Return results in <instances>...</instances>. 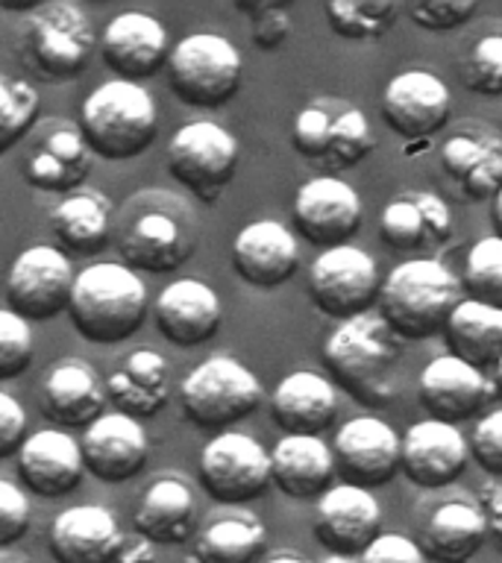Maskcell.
I'll return each instance as SVG.
<instances>
[{
  "instance_id": "cell-3",
  "label": "cell",
  "mask_w": 502,
  "mask_h": 563,
  "mask_svg": "<svg viewBox=\"0 0 502 563\" xmlns=\"http://www.w3.org/2000/svg\"><path fill=\"white\" fill-rule=\"evenodd\" d=\"M153 302L139 273L121 262L88 264L77 273L70 297V325L74 332L97 346H114L139 332Z\"/></svg>"
},
{
  "instance_id": "cell-44",
  "label": "cell",
  "mask_w": 502,
  "mask_h": 563,
  "mask_svg": "<svg viewBox=\"0 0 502 563\" xmlns=\"http://www.w3.org/2000/svg\"><path fill=\"white\" fill-rule=\"evenodd\" d=\"M238 12L250 15V42L259 51H276L288 42L291 35V15L288 3H271V0H259V3H236Z\"/></svg>"
},
{
  "instance_id": "cell-29",
  "label": "cell",
  "mask_w": 502,
  "mask_h": 563,
  "mask_svg": "<svg viewBox=\"0 0 502 563\" xmlns=\"http://www.w3.org/2000/svg\"><path fill=\"white\" fill-rule=\"evenodd\" d=\"M379 238L394 253H426L452 238V211L432 191H403L379 214Z\"/></svg>"
},
{
  "instance_id": "cell-22",
  "label": "cell",
  "mask_w": 502,
  "mask_h": 563,
  "mask_svg": "<svg viewBox=\"0 0 502 563\" xmlns=\"http://www.w3.org/2000/svg\"><path fill=\"white\" fill-rule=\"evenodd\" d=\"M150 314H153L159 334L183 350L211 341L223 323V306H220L218 290L206 282L192 279V276L171 282L159 290Z\"/></svg>"
},
{
  "instance_id": "cell-28",
  "label": "cell",
  "mask_w": 502,
  "mask_h": 563,
  "mask_svg": "<svg viewBox=\"0 0 502 563\" xmlns=\"http://www.w3.org/2000/svg\"><path fill=\"white\" fill-rule=\"evenodd\" d=\"M15 466L24 490L42 496V499L68 496L77 490L86 475L79 440H74L62 429L33 431L24 449L18 452Z\"/></svg>"
},
{
  "instance_id": "cell-51",
  "label": "cell",
  "mask_w": 502,
  "mask_h": 563,
  "mask_svg": "<svg viewBox=\"0 0 502 563\" xmlns=\"http://www.w3.org/2000/svg\"><path fill=\"white\" fill-rule=\"evenodd\" d=\"M264 563H315V561L299 558V554H294V552H282V554H273V558H268Z\"/></svg>"
},
{
  "instance_id": "cell-19",
  "label": "cell",
  "mask_w": 502,
  "mask_h": 563,
  "mask_svg": "<svg viewBox=\"0 0 502 563\" xmlns=\"http://www.w3.org/2000/svg\"><path fill=\"white\" fill-rule=\"evenodd\" d=\"M493 396H496L493 378L449 352L432 358L417 378V399L426 411V420L449 422V426L479 417Z\"/></svg>"
},
{
  "instance_id": "cell-15",
  "label": "cell",
  "mask_w": 502,
  "mask_h": 563,
  "mask_svg": "<svg viewBox=\"0 0 502 563\" xmlns=\"http://www.w3.org/2000/svg\"><path fill=\"white\" fill-rule=\"evenodd\" d=\"M332 455L343 484L376 490L403 470V440L379 417H352L335 431Z\"/></svg>"
},
{
  "instance_id": "cell-45",
  "label": "cell",
  "mask_w": 502,
  "mask_h": 563,
  "mask_svg": "<svg viewBox=\"0 0 502 563\" xmlns=\"http://www.w3.org/2000/svg\"><path fill=\"white\" fill-rule=\"evenodd\" d=\"M30 522H33V508H30L24 487L3 478L0 482V549L3 552L15 549L30 531Z\"/></svg>"
},
{
  "instance_id": "cell-42",
  "label": "cell",
  "mask_w": 502,
  "mask_h": 563,
  "mask_svg": "<svg viewBox=\"0 0 502 563\" xmlns=\"http://www.w3.org/2000/svg\"><path fill=\"white\" fill-rule=\"evenodd\" d=\"M458 79L470 95L502 97V33L476 38L458 65Z\"/></svg>"
},
{
  "instance_id": "cell-7",
  "label": "cell",
  "mask_w": 502,
  "mask_h": 563,
  "mask_svg": "<svg viewBox=\"0 0 502 563\" xmlns=\"http://www.w3.org/2000/svg\"><path fill=\"white\" fill-rule=\"evenodd\" d=\"M262 402L259 376L232 355H211L179 382V408L185 420L194 429L209 431L211 438L253 417Z\"/></svg>"
},
{
  "instance_id": "cell-30",
  "label": "cell",
  "mask_w": 502,
  "mask_h": 563,
  "mask_svg": "<svg viewBox=\"0 0 502 563\" xmlns=\"http://www.w3.org/2000/svg\"><path fill=\"white\" fill-rule=\"evenodd\" d=\"M268 405L285 434L320 438L338 420V387L315 369H294L273 387Z\"/></svg>"
},
{
  "instance_id": "cell-36",
  "label": "cell",
  "mask_w": 502,
  "mask_h": 563,
  "mask_svg": "<svg viewBox=\"0 0 502 563\" xmlns=\"http://www.w3.org/2000/svg\"><path fill=\"white\" fill-rule=\"evenodd\" d=\"M449 355L473 364L476 369H496L502 361V311L465 299L449 320Z\"/></svg>"
},
{
  "instance_id": "cell-41",
  "label": "cell",
  "mask_w": 502,
  "mask_h": 563,
  "mask_svg": "<svg viewBox=\"0 0 502 563\" xmlns=\"http://www.w3.org/2000/svg\"><path fill=\"white\" fill-rule=\"evenodd\" d=\"M341 100H315L303 106L291 123V144L308 162H326L332 144L335 118L341 112Z\"/></svg>"
},
{
  "instance_id": "cell-46",
  "label": "cell",
  "mask_w": 502,
  "mask_h": 563,
  "mask_svg": "<svg viewBox=\"0 0 502 563\" xmlns=\"http://www.w3.org/2000/svg\"><path fill=\"white\" fill-rule=\"evenodd\" d=\"M479 12L476 0H435V3H408L405 15L412 18L414 24L429 33H449L465 26L470 18Z\"/></svg>"
},
{
  "instance_id": "cell-35",
  "label": "cell",
  "mask_w": 502,
  "mask_h": 563,
  "mask_svg": "<svg viewBox=\"0 0 502 563\" xmlns=\"http://www.w3.org/2000/svg\"><path fill=\"white\" fill-rule=\"evenodd\" d=\"M264 552L268 531L247 510L211 519L194 540V563H259Z\"/></svg>"
},
{
  "instance_id": "cell-25",
  "label": "cell",
  "mask_w": 502,
  "mask_h": 563,
  "mask_svg": "<svg viewBox=\"0 0 502 563\" xmlns=\"http://www.w3.org/2000/svg\"><path fill=\"white\" fill-rule=\"evenodd\" d=\"M53 563H121L127 540L103 505H74L51 522L47 534Z\"/></svg>"
},
{
  "instance_id": "cell-23",
  "label": "cell",
  "mask_w": 502,
  "mask_h": 563,
  "mask_svg": "<svg viewBox=\"0 0 502 563\" xmlns=\"http://www.w3.org/2000/svg\"><path fill=\"white\" fill-rule=\"evenodd\" d=\"M86 473L103 484H123L144 473L150 457V440L144 422L127 413H103L79 438Z\"/></svg>"
},
{
  "instance_id": "cell-18",
  "label": "cell",
  "mask_w": 502,
  "mask_h": 563,
  "mask_svg": "<svg viewBox=\"0 0 502 563\" xmlns=\"http://www.w3.org/2000/svg\"><path fill=\"white\" fill-rule=\"evenodd\" d=\"M382 121L405 141H426L452 118V95L432 70H403L382 91Z\"/></svg>"
},
{
  "instance_id": "cell-16",
  "label": "cell",
  "mask_w": 502,
  "mask_h": 563,
  "mask_svg": "<svg viewBox=\"0 0 502 563\" xmlns=\"http://www.w3.org/2000/svg\"><path fill=\"white\" fill-rule=\"evenodd\" d=\"M438 165L461 200H496L502 191V135L482 123H461L438 147Z\"/></svg>"
},
{
  "instance_id": "cell-56",
  "label": "cell",
  "mask_w": 502,
  "mask_h": 563,
  "mask_svg": "<svg viewBox=\"0 0 502 563\" xmlns=\"http://www.w3.org/2000/svg\"><path fill=\"white\" fill-rule=\"evenodd\" d=\"M192 563H194V561H192Z\"/></svg>"
},
{
  "instance_id": "cell-26",
  "label": "cell",
  "mask_w": 502,
  "mask_h": 563,
  "mask_svg": "<svg viewBox=\"0 0 502 563\" xmlns=\"http://www.w3.org/2000/svg\"><path fill=\"white\" fill-rule=\"evenodd\" d=\"M297 267V235L280 220H253L232 241V271L250 288H282Z\"/></svg>"
},
{
  "instance_id": "cell-39",
  "label": "cell",
  "mask_w": 502,
  "mask_h": 563,
  "mask_svg": "<svg viewBox=\"0 0 502 563\" xmlns=\"http://www.w3.org/2000/svg\"><path fill=\"white\" fill-rule=\"evenodd\" d=\"M465 297L502 311V238L488 235L470 246L465 262Z\"/></svg>"
},
{
  "instance_id": "cell-5",
  "label": "cell",
  "mask_w": 502,
  "mask_h": 563,
  "mask_svg": "<svg viewBox=\"0 0 502 563\" xmlns=\"http://www.w3.org/2000/svg\"><path fill=\"white\" fill-rule=\"evenodd\" d=\"M95 30L70 0H44L18 26L15 56L42 82H70L88 68Z\"/></svg>"
},
{
  "instance_id": "cell-32",
  "label": "cell",
  "mask_w": 502,
  "mask_h": 563,
  "mask_svg": "<svg viewBox=\"0 0 502 563\" xmlns=\"http://www.w3.org/2000/svg\"><path fill=\"white\" fill-rule=\"evenodd\" d=\"M273 487L294 501H320L335 487L338 466L324 438L282 434L271 449Z\"/></svg>"
},
{
  "instance_id": "cell-34",
  "label": "cell",
  "mask_w": 502,
  "mask_h": 563,
  "mask_svg": "<svg viewBox=\"0 0 502 563\" xmlns=\"http://www.w3.org/2000/svg\"><path fill=\"white\" fill-rule=\"evenodd\" d=\"M51 232L68 255H100L114 238V209L100 191H74L53 206Z\"/></svg>"
},
{
  "instance_id": "cell-47",
  "label": "cell",
  "mask_w": 502,
  "mask_h": 563,
  "mask_svg": "<svg viewBox=\"0 0 502 563\" xmlns=\"http://www.w3.org/2000/svg\"><path fill=\"white\" fill-rule=\"evenodd\" d=\"M470 457L484 475L502 482V408L479 417L470 434Z\"/></svg>"
},
{
  "instance_id": "cell-2",
  "label": "cell",
  "mask_w": 502,
  "mask_h": 563,
  "mask_svg": "<svg viewBox=\"0 0 502 563\" xmlns=\"http://www.w3.org/2000/svg\"><path fill=\"white\" fill-rule=\"evenodd\" d=\"M320 358L335 387L368 408H385L396 394L394 373L403 358V338L379 311H370L338 323L324 341Z\"/></svg>"
},
{
  "instance_id": "cell-1",
  "label": "cell",
  "mask_w": 502,
  "mask_h": 563,
  "mask_svg": "<svg viewBox=\"0 0 502 563\" xmlns=\"http://www.w3.org/2000/svg\"><path fill=\"white\" fill-rule=\"evenodd\" d=\"M200 223L179 194L148 188L114 211V244L121 264L139 273H174L197 250Z\"/></svg>"
},
{
  "instance_id": "cell-20",
  "label": "cell",
  "mask_w": 502,
  "mask_h": 563,
  "mask_svg": "<svg viewBox=\"0 0 502 563\" xmlns=\"http://www.w3.org/2000/svg\"><path fill=\"white\" fill-rule=\"evenodd\" d=\"M171 53L174 44L165 24L148 12H121L106 24L100 35V56L106 68L127 82L156 77L159 70L167 68Z\"/></svg>"
},
{
  "instance_id": "cell-49",
  "label": "cell",
  "mask_w": 502,
  "mask_h": 563,
  "mask_svg": "<svg viewBox=\"0 0 502 563\" xmlns=\"http://www.w3.org/2000/svg\"><path fill=\"white\" fill-rule=\"evenodd\" d=\"M352 563H429L426 561V554L423 549L417 545V540L405 534H385L379 537L376 543L370 545L368 552L361 554L359 561Z\"/></svg>"
},
{
  "instance_id": "cell-14",
  "label": "cell",
  "mask_w": 502,
  "mask_h": 563,
  "mask_svg": "<svg viewBox=\"0 0 502 563\" xmlns=\"http://www.w3.org/2000/svg\"><path fill=\"white\" fill-rule=\"evenodd\" d=\"M291 220L297 235L324 253L335 246H347L359 235L364 223V206L350 183L338 176H315L299 185L294 194Z\"/></svg>"
},
{
  "instance_id": "cell-53",
  "label": "cell",
  "mask_w": 502,
  "mask_h": 563,
  "mask_svg": "<svg viewBox=\"0 0 502 563\" xmlns=\"http://www.w3.org/2000/svg\"><path fill=\"white\" fill-rule=\"evenodd\" d=\"M0 563H35V561L30 558V554H15L12 549H9V552L0 554Z\"/></svg>"
},
{
  "instance_id": "cell-11",
  "label": "cell",
  "mask_w": 502,
  "mask_h": 563,
  "mask_svg": "<svg viewBox=\"0 0 502 563\" xmlns=\"http://www.w3.org/2000/svg\"><path fill=\"white\" fill-rule=\"evenodd\" d=\"M382 282L376 258L352 244L335 246L324 250L308 267V299L324 317L347 323L379 306Z\"/></svg>"
},
{
  "instance_id": "cell-33",
  "label": "cell",
  "mask_w": 502,
  "mask_h": 563,
  "mask_svg": "<svg viewBox=\"0 0 502 563\" xmlns=\"http://www.w3.org/2000/svg\"><path fill=\"white\" fill-rule=\"evenodd\" d=\"M106 394L114 411L139 422L150 420L159 411H165L171 402V364L162 352L150 346L132 350L106 376Z\"/></svg>"
},
{
  "instance_id": "cell-27",
  "label": "cell",
  "mask_w": 502,
  "mask_h": 563,
  "mask_svg": "<svg viewBox=\"0 0 502 563\" xmlns=\"http://www.w3.org/2000/svg\"><path fill=\"white\" fill-rule=\"evenodd\" d=\"M106 385H100L95 369L79 358L56 361L39 385V411L62 431H86L95 426L106 413Z\"/></svg>"
},
{
  "instance_id": "cell-24",
  "label": "cell",
  "mask_w": 502,
  "mask_h": 563,
  "mask_svg": "<svg viewBox=\"0 0 502 563\" xmlns=\"http://www.w3.org/2000/svg\"><path fill=\"white\" fill-rule=\"evenodd\" d=\"M491 540L488 517L473 496L435 501L417 526V545L429 563H470Z\"/></svg>"
},
{
  "instance_id": "cell-50",
  "label": "cell",
  "mask_w": 502,
  "mask_h": 563,
  "mask_svg": "<svg viewBox=\"0 0 502 563\" xmlns=\"http://www.w3.org/2000/svg\"><path fill=\"white\" fill-rule=\"evenodd\" d=\"M476 499H479L484 517H488V534H491L493 545L502 552V482L484 484Z\"/></svg>"
},
{
  "instance_id": "cell-40",
  "label": "cell",
  "mask_w": 502,
  "mask_h": 563,
  "mask_svg": "<svg viewBox=\"0 0 502 563\" xmlns=\"http://www.w3.org/2000/svg\"><path fill=\"white\" fill-rule=\"evenodd\" d=\"M373 150H376V139L370 132L368 114L356 106L343 103L335 118L332 144H329V156L324 165L332 170H350V167L361 165Z\"/></svg>"
},
{
  "instance_id": "cell-43",
  "label": "cell",
  "mask_w": 502,
  "mask_h": 563,
  "mask_svg": "<svg viewBox=\"0 0 502 563\" xmlns=\"http://www.w3.org/2000/svg\"><path fill=\"white\" fill-rule=\"evenodd\" d=\"M33 364V332L24 317L15 311L3 308L0 311V378L12 382V378L24 376V369Z\"/></svg>"
},
{
  "instance_id": "cell-31",
  "label": "cell",
  "mask_w": 502,
  "mask_h": 563,
  "mask_svg": "<svg viewBox=\"0 0 502 563\" xmlns=\"http://www.w3.org/2000/svg\"><path fill=\"white\" fill-rule=\"evenodd\" d=\"M197 522L200 517L192 487L176 475H162L148 484L132 514L135 534L150 545H183L197 540Z\"/></svg>"
},
{
  "instance_id": "cell-10",
  "label": "cell",
  "mask_w": 502,
  "mask_h": 563,
  "mask_svg": "<svg viewBox=\"0 0 502 563\" xmlns=\"http://www.w3.org/2000/svg\"><path fill=\"white\" fill-rule=\"evenodd\" d=\"M197 478L211 501L227 508L250 505L273 487L271 452L244 431H223L203 446Z\"/></svg>"
},
{
  "instance_id": "cell-55",
  "label": "cell",
  "mask_w": 502,
  "mask_h": 563,
  "mask_svg": "<svg viewBox=\"0 0 502 563\" xmlns=\"http://www.w3.org/2000/svg\"><path fill=\"white\" fill-rule=\"evenodd\" d=\"M329 563H350V561H341V558H332V561Z\"/></svg>"
},
{
  "instance_id": "cell-54",
  "label": "cell",
  "mask_w": 502,
  "mask_h": 563,
  "mask_svg": "<svg viewBox=\"0 0 502 563\" xmlns=\"http://www.w3.org/2000/svg\"><path fill=\"white\" fill-rule=\"evenodd\" d=\"M493 390H496V399L502 402V361H500V367L493 369Z\"/></svg>"
},
{
  "instance_id": "cell-37",
  "label": "cell",
  "mask_w": 502,
  "mask_h": 563,
  "mask_svg": "<svg viewBox=\"0 0 502 563\" xmlns=\"http://www.w3.org/2000/svg\"><path fill=\"white\" fill-rule=\"evenodd\" d=\"M403 12L400 3L391 0H332L326 3L324 15L332 33L350 42H373L394 26L396 15Z\"/></svg>"
},
{
  "instance_id": "cell-17",
  "label": "cell",
  "mask_w": 502,
  "mask_h": 563,
  "mask_svg": "<svg viewBox=\"0 0 502 563\" xmlns=\"http://www.w3.org/2000/svg\"><path fill=\"white\" fill-rule=\"evenodd\" d=\"M382 534V505L364 487L341 482L317 501L315 537L332 558L359 561Z\"/></svg>"
},
{
  "instance_id": "cell-9",
  "label": "cell",
  "mask_w": 502,
  "mask_h": 563,
  "mask_svg": "<svg viewBox=\"0 0 502 563\" xmlns=\"http://www.w3.org/2000/svg\"><path fill=\"white\" fill-rule=\"evenodd\" d=\"M238 150L236 135L215 121H192L179 126L167 141V174L188 188L197 200L215 206L227 185L236 179Z\"/></svg>"
},
{
  "instance_id": "cell-52",
  "label": "cell",
  "mask_w": 502,
  "mask_h": 563,
  "mask_svg": "<svg viewBox=\"0 0 502 563\" xmlns=\"http://www.w3.org/2000/svg\"><path fill=\"white\" fill-rule=\"evenodd\" d=\"M491 220H493V229H496V235L502 238V191L496 194V200H493Z\"/></svg>"
},
{
  "instance_id": "cell-12",
  "label": "cell",
  "mask_w": 502,
  "mask_h": 563,
  "mask_svg": "<svg viewBox=\"0 0 502 563\" xmlns=\"http://www.w3.org/2000/svg\"><path fill=\"white\" fill-rule=\"evenodd\" d=\"M74 285H77V273L70 255L62 253L59 246L35 244L15 255L3 299L9 311L24 317L26 323H44L68 311Z\"/></svg>"
},
{
  "instance_id": "cell-48",
  "label": "cell",
  "mask_w": 502,
  "mask_h": 563,
  "mask_svg": "<svg viewBox=\"0 0 502 563\" xmlns=\"http://www.w3.org/2000/svg\"><path fill=\"white\" fill-rule=\"evenodd\" d=\"M26 429H30V420H26L24 405L9 390H0V457H18V452L30 440Z\"/></svg>"
},
{
  "instance_id": "cell-13",
  "label": "cell",
  "mask_w": 502,
  "mask_h": 563,
  "mask_svg": "<svg viewBox=\"0 0 502 563\" xmlns=\"http://www.w3.org/2000/svg\"><path fill=\"white\" fill-rule=\"evenodd\" d=\"M95 153L88 147L79 123L53 118L26 139L21 158V179L33 191L74 194L91 174Z\"/></svg>"
},
{
  "instance_id": "cell-6",
  "label": "cell",
  "mask_w": 502,
  "mask_h": 563,
  "mask_svg": "<svg viewBox=\"0 0 502 563\" xmlns=\"http://www.w3.org/2000/svg\"><path fill=\"white\" fill-rule=\"evenodd\" d=\"M79 130L88 147L103 162H130L153 147L159 114L153 97L141 82L109 79L79 106Z\"/></svg>"
},
{
  "instance_id": "cell-8",
  "label": "cell",
  "mask_w": 502,
  "mask_h": 563,
  "mask_svg": "<svg viewBox=\"0 0 502 563\" xmlns=\"http://www.w3.org/2000/svg\"><path fill=\"white\" fill-rule=\"evenodd\" d=\"M165 70L179 103L192 109H218L238 95L244 59L223 35L192 33L174 44Z\"/></svg>"
},
{
  "instance_id": "cell-4",
  "label": "cell",
  "mask_w": 502,
  "mask_h": 563,
  "mask_svg": "<svg viewBox=\"0 0 502 563\" xmlns=\"http://www.w3.org/2000/svg\"><path fill=\"white\" fill-rule=\"evenodd\" d=\"M465 299V285L447 264L438 258H408L385 276L376 308L403 341H426L447 332Z\"/></svg>"
},
{
  "instance_id": "cell-21",
  "label": "cell",
  "mask_w": 502,
  "mask_h": 563,
  "mask_svg": "<svg viewBox=\"0 0 502 563\" xmlns=\"http://www.w3.org/2000/svg\"><path fill=\"white\" fill-rule=\"evenodd\" d=\"M470 464V440L458 426L438 420L414 422L403 434V470L400 473L417 490H447Z\"/></svg>"
},
{
  "instance_id": "cell-38",
  "label": "cell",
  "mask_w": 502,
  "mask_h": 563,
  "mask_svg": "<svg viewBox=\"0 0 502 563\" xmlns=\"http://www.w3.org/2000/svg\"><path fill=\"white\" fill-rule=\"evenodd\" d=\"M42 95L26 77L3 74L0 77V150H9L30 139L39 126Z\"/></svg>"
}]
</instances>
